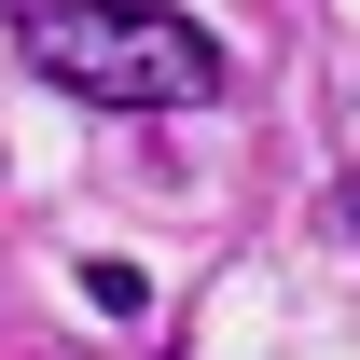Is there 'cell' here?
I'll use <instances>...</instances> for the list:
<instances>
[{
  "label": "cell",
  "instance_id": "cell-1",
  "mask_svg": "<svg viewBox=\"0 0 360 360\" xmlns=\"http://www.w3.org/2000/svg\"><path fill=\"white\" fill-rule=\"evenodd\" d=\"M28 70L97 111H208L222 97V42L194 14H139V0H28L14 14Z\"/></svg>",
  "mask_w": 360,
  "mask_h": 360
}]
</instances>
